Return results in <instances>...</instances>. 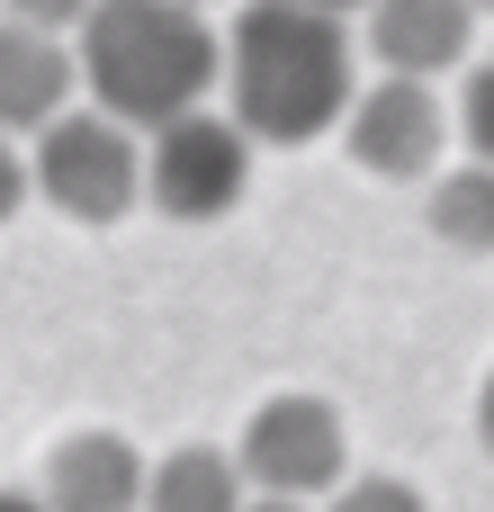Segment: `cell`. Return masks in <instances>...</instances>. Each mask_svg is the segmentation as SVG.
Returning a JSON list of instances; mask_svg holds the SVG:
<instances>
[{"label": "cell", "mask_w": 494, "mask_h": 512, "mask_svg": "<svg viewBox=\"0 0 494 512\" xmlns=\"http://www.w3.org/2000/svg\"><path fill=\"white\" fill-rule=\"evenodd\" d=\"M144 477L153 468L126 432H72V441H54L36 495L54 512H144Z\"/></svg>", "instance_id": "obj_8"}, {"label": "cell", "mask_w": 494, "mask_h": 512, "mask_svg": "<svg viewBox=\"0 0 494 512\" xmlns=\"http://www.w3.org/2000/svg\"><path fill=\"white\" fill-rule=\"evenodd\" d=\"M72 54H81V90L135 135L207 108V90L225 81V36L198 18V0H99Z\"/></svg>", "instance_id": "obj_2"}, {"label": "cell", "mask_w": 494, "mask_h": 512, "mask_svg": "<svg viewBox=\"0 0 494 512\" xmlns=\"http://www.w3.org/2000/svg\"><path fill=\"white\" fill-rule=\"evenodd\" d=\"M36 198L72 225H117L135 198H144V144L126 117H108L99 99L90 108H63L54 126H36Z\"/></svg>", "instance_id": "obj_3"}, {"label": "cell", "mask_w": 494, "mask_h": 512, "mask_svg": "<svg viewBox=\"0 0 494 512\" xmlns=\"http://www.w3.org/2000/svg\"><path fill=\"white\" fill-rule=\"evenodd\" d=\"M477 36V0H369V54L387 72H459Z\"/></svg>", "instance_id": "obj_9"}, {"label": "cell", "mask_w": 494, "mask_h": 512, "mask_svg": "<svg viewBox=\"0 0 494 512\" xmlns=\"http://www.w3.org/2000/svg\"><path fill=\"white\" fill-rule=\"evenodd\" d=\"M27 189H36V171L18 162V144H9V126H0V225L27 207Z\"/></svg>", "instance_id": "obj_15"}, {"label": "cell", "mask_w": 494, "mask_h": 512, "mask_svg": "<svg viewBox=\"0 0 494 512\" xmlns=\"http://www.w3.org/2000/svg\"><path fill=\"white\" fill-rule=\"evenodd\" d=\"M450 135H459V117L441 108V90H432L423 72L369 81V90L351 99V117H342V153H351L369 180H432L441 153H450Z\"/></svg>", "instance_id": "obj_6"}, {"label": "cell", "mask_w": 494, "mask_h": 512, "mask_svg": "<svg viewBox=\"0 0 494 512\" xmlns=\"http://www.w3.org/2000/svg\"><path fill=\"white\" fill-rule=\"evenodd\" d=\"M9 18H27V27H54V36H81V18L99 9V0H0Z\"/></svg>", "instance_id": "obj_14"}, {"label": "cell", "mask_w": 494, "mask_h": 512, "mask_svg": "<svg viewBox=\"0 0 494 512\" xmlns=\"http://www.w3.org/2000/svg\"><path fill=\"white\" fill-rule=\"evenodd\" d=\"M315 9H342V18H351V9H369V0H315Z\"/></svg>", "instance_id": "obj_19"}, {"label": "cell", "mask_w": 494, "mask_h": 512, "mask_svg": "<svg viewBox=\"0 0 494 512\" xmlns=\"http://www.w3.org/2000/svg\"><path fill=\"white\" fill-rule=\"evenodd\" d=\"M477 9H486V18H494V0H477Z\"/></svg>", "instance_id": "obj_20"}, {"label": "cell", "mask_w": 494, "mask_h": 512, "mask_svg": "<svg viewBox=\"0 0 494 512\" xmlns=\"http://www.w3.org/2000/svg\"><path fill=\"white\" fill-rule=\"evenodd\" d=\"M477 441H486V459H494V369H486V387H477Z\"/></svg>", "instance_id": "obj_16"}, {"label": "cell", "mask_w": 494, "mask_h": 512, "mask_svg": "<svg viewBox=\"0 0 494 512\" xmlns=\"http://www.w3.org/2000/svg\"><path fill=\"white\" fill-rule=\"evenodd\" d=\"M324 512H432V504H423L405 477H342Z\"/></svg>", "instance_id": "obj_13"}, {"label": "cell", "mask_w": 494, "mask_h": 512, "mask_svg": "<svg viewBox=\"0 0 494 512\" xmlns=\"http://www.w3.org/2000/svg\"><path fill=\"white\" fill-rule=\"evenodd\" d=\"M423 225L450 252H494V162H441L423 180Z\"/></svg>", "instance_id": "obj_11"}, {"label": "cell", "mask_w": 494, "mask_h": 512, "mask_svg": "<svg viewBox=\"0 0 494 512\" xmlns=\"http://www.w3.org/2000/svg\"><path fill=\"white\" fill-rule=\"evenodd\" d=\"M252 495H333L342 468H351V432H342V405L324 396H270L243 414V441H234Z\"/></svg>", "instance_id": "obj_5"}, {"label": "cell", "mask_w": 494, "mask_h": 512, "mask_svg": "<svg viewBox=\"0 0 494 512\" xmlns=\"http://www.w3.org/2000/svg\"><path fill=\"white\" fill-rule=\"evenodd\" d=\"M225 99L252 144H315L351 117V27L315 0H243L225 27Z\"/></svg>", "instance_id": "obj_1"}, {"label": "cell", "mask_w": 494, "mask_h": 512, "mask_svg": "<svg viewBox=\"0 0 494 512\" xmlns=\"http://www.w3.org/2000/svg\"><path fill=\"white\" fill-rule=\"evenodd\" d=\"M243 504H252V477L234 450H171L144 477V512H243Z\"/></svg>", "instance_id": "obj_10"}, {"label": "cell", "mask_w": 494, "mask_h": 512, "mask_svg": "<svg viewBox=\"0 0 494 512\" xmlns=\"http://www.w3.org/2000/svg\"><path fill=\"white\" fill-rule=\"evenodd\" d=\"M0 512H54L45 495H18V486H0Z\"/></svg>", "instance_id": "obj_18"}, {"label": "cell", "mask_w": 494, "mask_h": 512, "mask_svg": "<svg viewBox=\"0 0 494 512\" xmlns=\"http://www.w3.org/2000/svg\"><path fill=\"white\" fill-rule=\"evenodd\" d=\"M81 90V54L54 36V27H27V18H0V126L9 135H36L72 108Z\"/></svg>", "instance_id": "obj_7"}, {"label": "cell", "mask_w": 494, "mask_h": 512, "mask_svg": "<svg viewBox=\"0 0 494 512\" xmlns=\"http://www.w3.org/2000/svg\"><path fill=\"white\" fill-rule=\"evenodd\" d=\"M450 117H459V144H468L477 162H494V63L459 81V108H450Z\"/></svg>", "instance_id": "obj_12"}, {"label": "cell", "mask_w": 494, "mask_h": 512, "mask_svg": "<svg viewBox=\"0 0 494 512\" xmlns=\"http://www.w3.org/2000/svg\"><path fill=\"white\" fill-rule=\"evenodd\" d=\"M243 189H252V135H243L234 108L225 117L189 108V117H171V126L144 135V198L171 225H216V216L243 207Z\"/></svg>", "instance_id": "obj_4"}, {"label": "cell", "mask_w": 494, "mask_h": 512, "mask_svg": "<svg viewBox=\"0 0 494 512\" xmlns=\"http://www.w3.org/2000/svg\"><path fill=\"white\" fill-rule=\"evenodd\" d=\"M243 512H315V495H252Z\"/></svg>", "instance_id": "obj_17"}]
</instances>
